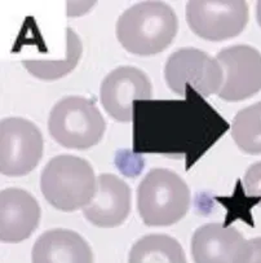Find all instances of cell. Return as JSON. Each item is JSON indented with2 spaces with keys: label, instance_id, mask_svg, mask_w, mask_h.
<instances>
[{
  "label": "cell",
  "instance_id": "5",
  "mask_svg": "<svg viewBox=\"0 0 261 263\" xmlns=\"http://www.w3.org/2000/svg\"><path fill=\"white\" fill-rule=\"evenodd\" d=\"M165 78L170 90L184 95L190 86L202 98L218 93L224 81L223 68L207 52L185 47L168 57L165 68Z\"/></svg>",
  "mask_w": 261,
  "mask_h": 263
},
{
  "label": "cell",
  "instance_id": "6",
  "mask_svg": "<svg viewBox=\"0 0 261 263\" xmlns=\"http://www.w3.org/2000/svg\"><path fill=\"white\" fill-rule=\"evenodd\" d=\"M43 136L31 121L11 117L0 122V173L24 177L38 166L43 156Z\"/></svg>",
  "mask_w": 261,
  "mask_h": 263
},
{
  "label": "cell",
  "instance_id": "4",
  "mask_svg": "<svg viewBox=\"0 0 261 263\" xmlns=\"http://www.w3.org/2000/svg\"><path fill=\"white\" fill-rule=\"evenodd\" d=\"M106 122L91 100L66 96L54 104L48 118V130L56 143L69 149H88L100 143Z\"/></svg>",
  "mask_w": 261,
  "mask_h": 263
},
{
  "label": "cell",
  "instance_id": "15",
  "mask_svg": "<svg viewBox=\"0 0 261 263\" xmlns=\"http://www.w3.org/2000/svg\"><path fill=\"white\" fill-rule=\"evenodd\" d=\"M128 263H186V258L177 240L165 233H151L133 244Z\"/></svg>",
  "mask_w": 261,
  "mask_h": 263
},
{
  "label": "cell",
  "instance_id": "1",
  "mask_svg": "<svg viewBox=\"0 0 261 263\" xmlns=\"http://www.w3.org/2000/svg\"><path fill=\"white\" fill-rule=\"evenodd\" d=\"M178 18L163 2H141L129 7L116 21V38L124 49L138 56L165 51L175 39Z\"/></svg>",
  "mask_w": 261,
  "mask_h": 263
},
{
  "label": "cell",
  "instance_id": "11",
  "mask_svg": "<svg viewBox=\"0 0 261 263\" xmlns=\"http://www.w3.org/2000/svg\"><path fill=\"white\" fill-rule=\"evenodd\" d=\"M131 210V190L128 184L113 174L97 178V190L91 202L83 209L89 223L101 228L121 226Z\"/></svg>",
  "mask_w": 261,
  "mask_h": 263
},
{
  "label": "cell",
  "instance_id": "16",
  "mask_svg": "<svg viewBox=\"0 0 261 263\" xmlns=\"http://www.w3.org/2000/svg\"><path fill=\"white\" fill-rule=\"evenodd\" d=\"M232 136L240 151L261 153V101L240 109L232 123Z\"/></svg>",
  "mask_w": 261,
  "mask_h": 263
},
{
  "label": "cell",
  "instance_id": "7",
  "mask_svg": "<svg viewBox=\"0 0 261 263\" xmlns=\"http://www.w3.org/2000/svg\"><path fill=\"white\" fill-rule=\"evenodd\" d=\"M186 21L194 34L211 42L234 38L248 22V4L243 0H191Z\"/></svg>",
  "mask_w": 261,
  "mask_h": 263
},
{
  "label": "cell",
  "instance_id": "12",
  "mask_svg": "<svg viewBox=\"0 0 261 263\" xmlns=\"http://www.w3.org/2000/svg\"><path fill=\"white\" fill-rule=\"evenodd\" d=\"M41 220V208L35 197L21 188H7L0 193V239L21 242L31 236Z\"/></svg>",
  "mask_w": 261,
  "mask_h": 263
},
{
  "label": "cell",
  "instance_id": "19",
  "mask_svg": "<svg viewBox=\"0 0 261 263\" xmlns=\"http://www.w3.org/2000/svg\"><path fill=\"white\" fill-rule=\"evenodd\" d=\"M256 18H257L258 25L261 26V0L256 4Z\"/></svg>",
  "mask_w": 261,
  "mask_h": 263
},
{
  "label": "cell",
  "instance_id": "17",
  "mask_svg": "<svg viewBox=\"0 0 261 263\" xmlns=\"http://www.w3.org/2000/svg\"><path fill=\"white\" fill-rule=\"evenodd\" d=\"M245 191L250 197L260 198L261 205V161L251 165L243 177Z\"/></svg>",
  "mask_w": 261,
  "mask_h": 263
},
{
  "label": "cell",
  "instance_id": "9",
  "mask_svg": "<svg viewBox=\"0 0 261 263\" xmlns=\"http://www.w3.org/2000/svg\"><path fill=\"white\" fill-rule=\"evenodd\" d=\"M250 240L234 227L207 223L194 232L191 255L195 263H250Z\"/></svg>",
  "mask_w": 261,
  "mask_h": 263
},
{
  "label": "cell",
  "instance_id": "10",
  "mask_svg": "<svg viewBox=\"0 0 261 263\" xmlns=\"http://www.w3.org/2000/svg\"><path fill=\"white\" fill-rule=\"evenodd\" d=\"M100 93L106 113L119 122H128L132 120L133 101L151 99L153 87L143 70L119 66L105 77Z\"/></svg>",
  "mask_w": 261,
  "mask_h": 263
},
{
  "label": "cell",
  "instance_id": "14",
  "mask_svg": "<svg viewBox=\"0 0 261 263\" xmlns=\"http://www.w3.org/2000/svg\"><path fill=\"white\" fill-rule=\"evenodd\" d=\"M65 52L61 59H32L25 60L22 65L29 70L31 76L44 81H54L70 73L82 56V42L75 31L70 27L65 29Z\"/></svg>",
  "mask_w": 261,
  "mask_h": 263
},
{
  "label": "cell",
  "instance_id": "2",
  "mask_svg": "<svg viewBox=\"0 0 261 263\" xmlns=\"http://www.w3.org/2000/svg\"><path fill=\"white\" fill-rule=\"evenodd\" d=\"M42 193L61 212H75L88 205L97 190V178L84 158L61 155L52 158L42 171Z\"/></svg>",
  "mask_w": 261,
  "mask_h": 263
},
{
  "label": "cell",
  "instance_id": "13",
  "mask_svg": "<svg viewBox=\"0 0 261 263\" xmlns=\"http://www.w3.org/2000/svg\"><path fill=\"white\" fill-rule=\"evenodd\" d=\"M32 263H93L88 242L65 228H54L42 233L31 252Z\"/></svg>",
  "mask_w": 261,
  "mask_h": 263
},
{
  "label": "cell",
  "instance_id": "8",
  "mask_svg": "<svg viewBox=\"0 0 261 263\" xmlns=\"http://www.w3.org/2000/svg\"><path fill=\"white\" fill-rule=\"evenodd\" d=\"M223 68L224 81L218 98L242 101L261 90V53L245 44L225 47L216 54Z\"/></svg>",
  "mask_w": 261,
  "mask_h": 263
},
{
  "label": "cell",
  "instance_id": "3",
  "mask_svg": "<svg viewBox=\"0 0 261 263\" xmlns=\"http://www.w3.org/2000/svg\"><path fill=\"white\" fill-rule=\"evenodd\" d=\"M190 206V190L185 180L168 168H153L137 188V209L150 227L172 226L183 219Z\"/></svg>",
  "mask_w": 261,
  "mask_h": 263
},
{
  "label": "cell",
  "instance_id": "18",
  "mask_svg": "<svg viewBox=\"0 0 261 263\" xmlns=\"http://www.w3.org/2000/svg\"><path fill=\"white\" fill-rule=\"evenodd\" d=\"M250 245L252 249L250 263H261V237L251 239Z\"/></svg>",
  "mask_w": 261,
  "mask_h": 263
}]
</instances>
